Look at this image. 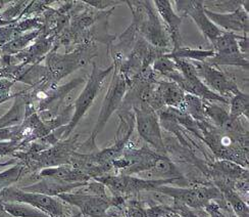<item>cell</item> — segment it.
Returning <instances> with one entry per match:
<instances>
[{
  "label": "cell",
  "instance_id": "6da1fadb",
  "mask_svg": "<svg viewBox=\"0 0 249 217\" xmlns=\"http://www.w3.org/2000/svg\"><path fill=\"white\" fill-rule=\"evenodd\" d=\"M98 55V48L94 42H84L77 45L74 50L65 55L56 51V47L46 56V69L48 88L57 85L58 82L81 68L88 66Z\"/></svg>",
  "mask_w": 249,
  "mask_h": 217
},
{
  "label": "cell",
  "instance_id": "7a4b0ae2",
  "mask_svg": "<svg viewBox=\"0 0 249 217\" xmlns=\"http://www.w3.org/2000/svg\"><path fill=\"white\" fill-rule=\"evenodd\" d=\"M138 34L154 47L172 50L171 41L153 1H126Z\"/></svg>",
  "mask_w": 249,
  "mask_h": 217
},
{
  "label": "cell",
  "instance_id": "3957f363",
  "mask_svg": "<svg viewBox=\"0 0 249 217\" xmlns=\"http://www.w3.org/2000/svg\"><path fill=\"white\" fill-rule=\"evenodd\" d=\"M113 66L110 65L107 69L99 68L95 63H92V71L84 88L82 89L79 97L75 99L72 105V115L70 123L65 126V132L62 139H67L74 129L78 126L80 121L84 118L86 113L94 104L102 85L105 84L107 78L112 74Z\"/></svg>",
  "mask_w": 249,
  "mask_h": 217
},
{
  "label": "cell",
  "instance_id": "277c9868",
  "mask_svg": "<svg viewBox=\"0 0 249 217\" xmlns=\"http://www.w3.org/2000/svg\"><path fill=\"white\" fill-rule=\"evenodd\" d=\"M122 107L131 108L134 112L135 128L137 129L140 138L157 153L161 155L167 154L158 113L148 105L139 100H123Z\"/></svg>",
  "mask_w": 249,
  "mask_h": 217
},
{
  "label": "cell",
  "instance_id": "5b68a950",
  "mask_svg": "<svg viewBox=\"0 0 249 217\" xmlns=\"http://www.w3.org/2000/svg\"><path fill=\"white\" fill-rule=\"evenodd\" d=\"M128 90L129 85L126 79L124 78V76L119 71L113 70L111 81L107 88V95L105 99H103L96 124L91 133V139L95 140L98 134L106 127L107 123L112 116V114L118 112L123 104V100L124 97H126Z\"/></svg>",
  "mask_w": 249,
  "mask_h": 217
},
{
  "label": "cell",
  "instance_id": "8992f818",
  "mask_svg": "<svg viewBox=\"0 0 249 217\" xmlns=\"http://www.w3.org/2000/svg\"><path fill=\"white\" fill-rule=\"evenodd\" d=\"M0 201L28 204L50 217H65L66 208L60 199L42 194L29 193L19 188L9 187L0 191Z\"/></svg>",
  "mask_w": 249,
  "mask_h": 217
},
{
  "label": "cell",
  "instance_id": "52a82bcc",
  "mask_svg": "<svg viewBox=\"0 0 249 217\" xmlns=\"http://www.w3.org/2000/svg\"><path fill=\"white\" fill-rule=\"evenodd\" d=\"M241 35L223 32L212 42L214 56L206 60L214 67H239L248 69V55L242 54L238 46V39Z\"/></svg>",
  "mask_w": 249,
  "mask_h": 217
},
{
  "label": "cell",
  "instance_id": "ba28073f",
  "mask_svg": "<svg viewBox=\"0 0 249 217\" xmlns=\"http://www.w3.org/2000/svg\"><path fill=\"white\" fill-rule=\"evenodd\" d=\"M196 70L197 76L203 84L214 94L229 100L235 94L240 90L234 79H232L220 68L214 67L206 61H192Z\"/></svg>",
  "mask_w": 249,
  "mask_h": 217
},
{
  "label": "cell",
  "instance_id": "9c48e42d",
  "mask_svg": "<svg viewBox=\"0 0 249 217\" xmlns=\"http://www.w3.org/2000/svg\"><path fill=\"white\" fill-rule=\"evenodd\" d=\"M101 184L107 187L113 194L118 196L134 195L140 192L155 191L161 185L172 183L176 180H149L140 178H134L131 175H102L95 178Z\"/></svg>",
  "mask_w": 249,
  "mask_h": 217
},
{
  "label": "cell",
  "instance_id": "30bf717a",
  "mask_svg": "<svg viewBox=\"0 0 249 217\" xmlns=\"http://www.w3.org/2000/svg\"><path fill=\"white\" fill-rule=\"evenodd\" d=\"M172 3L175 4V12L179 16H188L192 19L193 22L200 30V32L211 43L223 34V31L217 28L206 16L203 1H197V0L189 1V0H187V1H172Z\"/></svg>",
  "mask_w": 249,
  "mask_h": 217
},
{
  "label": "cell",
  "instance_id": "8fae6325",
  "mask_svg": "<svg viewBox=\"0 0 249 217\" xmlns=\"http://www.w3.org/2000/svg\"><path fill=\"white\" fill-rule=\"evenodd\" d=\"M186 94L175 82L165 79L157 80L149 107L158 112L165 107L182 109Z\"/></svg>",
  "mask_w": 249,
  "mask_h": 217
},
{
  "label": "cell",
  "instance_id": "7c38bea8",
  "mask_svg": "<svg viewBox=\"0 0 249 217\" xmlns=\"http://www.w3.org/2000/svg\"><path fill=\"white\" fill-rule=\"evenodd\" d=\"M155 191L171 196L179 202L194 208L206 205L212 199L217 198V196H219V192L213 188L176 189L167 187V185H161Z\"/></svg>",
  "mask_w": 249,
  "mask_h": 217
},
{
  "label": "cell",
  "instance_id": "4fadbf2b",
  "mask_svg": "<svg viewBox=\"0 0 249 217\" xmlns=\"http://www.w3.org/2000/svg\"><path fill=\"white\" fill-rule=\"evenodd\" d=\"M204 12L212 22L223 32L248 36L249 14L245 12L242 6L229 14H214L205 9Z\"/></svg>",
  "mask_w": 249,
  "mask_h": 217
},
{
  "label": "cell",
  "instance_id": "5bb4252c",
  "mask_svg": "<svg viewBox=\"0 0 249 217\" xmlns=\"http://www.w3.org/2000/svg\"><path fill=\"white\" fill-rule=\"evenodd\" d=\"M157 12L162 20L165 31L169 35L172 50L177 49L182 44L180 28L182 25L183 18L175 12L172 1L168 0H157L153 1Z\"/></svg>",
  "mask_w": 249,
  "mask_h": 217
},
{
  "label": "cell",
  "instance_id": "9a60e30c",
  "mask_svg": "<svg viewBox=\"0 0 249 217\" xmlns=\"http://www.w3.org/2000/svg\"><path fill=\"white\" fill-rule=\"evenodd\" d=\"M61 201H65L71 205L79 207L82 212L90 216H101L107 210L109 203L107 197L98 195H87L82 193H67L57 197Z\"/></svg>",
  "mask_w": 249,
  "mask_h": 217
},
{
  "label": "cell",
  "instance_id": "2e32d148",
  "mask_svg": "<svg viewBox=\"0 0 249 217\" xmlns=\"http://www.w3.org/2000/svg\"><path fill=\"white\" fill-rule=\"evenodd\" d=\"M55 45V38L47 37L44 35H39L27 48L22 53L13 57V63L15 60L18 64L24 66L39 65L46 56L53 49Z\"/></svg>",
  "mask_w": 249,
  "mask_h": 217
},
{
  "label": "cell",
  "instance_id": "e0dca14e",
  "mask_svg": "<svg viewBox=\"0 0 249 217\" xmlns=\"http://www.w3.org/2000/svg\"><path fill=\"white\" fill-rule=\"evenodd\" d=\"M86 183H69L65 181H60L53 178H41V180L27 185V187L19 188L23 191L29 193H36V194H42L49 197H58V196L67 193H71L78 188H83L87 184Z\"/></svg>",
  "mask_w": 249,
  "mask_h": 217
},
{
  "label": "cell",
  "instance_id": "ac0fdd59",
  "mask_svg": "<svg viewBox=\"0 0 249 217\" xmlns=\"http://www.w3.org/2000/svg\"><path fill=\"white\" fill-rule=\"evenodd\" d=\"M32 101L29 90L19 91L15 95L14 104L2 117H0V128L18 126L26 118L27 104Z\"/></svg>",
  "mask_w": 249,
  "mask_h": 217
},
{
  "label": "cell",
  "instance_id": "d6986e66",
  "mask_svg": "<svg viewBox=\"0 0 249 217\" xmlns=\"http://www.w3.org/2000/svg\"><path fill=\"white\" fill-rule=\"evenodd\" d=\"M39 177L53 178L69 183H86L90 179L87 174L75 167H72L70 164L44 168L40 171Z\"/></svg>",
  "mask_w": 249,
  "mask_h": 217
},
{
  "label": "cell",
  "instance_id": "ffe728a7",
  "mask_svg": "<svg viewBox=\"0 0 249 217\" xmlns=\"http://www.w3.org/2000/svg\"><path fill=\"white\" fill-rule=\"evenodd\" d=\"M40 35V30L31 31L24 34H20L13 38L12 40L0 47V57H15L22 53L35 39Z\"/></svg>",
  "mask_w": 249,
  "mask_h": 217
},
{
  "label": "cell",
  "instance_id": "44dd1931",
  "mask_svg": "<svg viewBox=\"0 0 249 217\" xmlns=\"http://www.w3.org/2000/svg\"><path fill=\"white\" fill-rule=\"evenodd\" d=\"M168 58L172 59H186L190 61H199L203 63L209 59L214 56L213 49H202V48H191L180 46L177 49L171 50L170 53L165 54Z\"/></svg>",
  "mask_w": 249,
  "mask_h": 217
},
{
  "label": "cell",
  "instance_id": "7402d4cb",
  "mask_svg": "<svg viewBox=\"0 0 249 217\" xmlns=\"http://www.w3.org/2000/svg\"><path fill=\"white\" fill-rule=\"evenodd\" d=\"M249 98L245 92L239 90L229 99V115L233 119H239L245 117L248 120Z\"/></svg>",
  "mask_w": 249,
  "mask_h": 217
},
{
  "label": "cell",
  "instance_id": "603a6c76",
  "mask_svg": "<svg viewBox=\"0 0 249 217\" xmlns=\"http://www.w3.org/2000/svg\"><path fill=\"white\" fill-rule=\"evenodd\" d=\"M181 110L185 111L196 122H203L209 120L204 112V101L197 97L186 94Z\"/></svg>",
  "mask_w": 249,
  "mask_h": 217
},
{
  "label": "cell",
  "instance_id": "cb8c5ba5",
  "mask_svg": "<svg viewBox=\"0 0 249 217\" xmlns=\"http://www.w3.org/2000/svg\"><path fill=\"white\" fill-rule=\"evenodd\" d=\"M5 211L12 217H50L32 206L18 202H3Z\"/></svg>",
  "mask_w": 249,
  "mask_h": 217
},
{
  "label": "cell",
  "instance_id": "d4e9b609",
  "mask_svg": "<svg viewBox=\"0 0 249 217\" xmlns=\"http://www.w3.org/2000/svg\"><path fill=\"white\" fill-rule=\"evenodd\" d=\"M243 4V0H206L203 7L207 12L214 14L233 13Z\"/></svg>",
  "mask_w": 249,
  "mask_h": 217
},
{
  "label": "cell",
  "instance_id": "484cf974",
  "mask_svg": "<svg viewBox=\"0 0 249 217\" xmlns=\"http://www.w3.org/2000/svg\"><path fill=\"white\" fill-rule=\"evenodd\" d=\"M24 169L25 166L23 164H18L0 173V191L13 187V184L22 177Z\"/></svg>",
  "mask_w": 249,
  "mask_h": 217
},
{
  "label": "cell",
  "instance_id": "4316f807",
  "mask_svg": "<svg viewBox=\"0 0 249 217\" xmlns=\"http://www.w3.org/2000/svg\"><path fill=\"white\" fill-rule=\"evenodd\" d=\"M151 68L155 74H160L163 77H165L168 74L177 70L176 69L174 59L168 58L165 55H162L155 59L153 61Z\"/></svg>",
  "mask_w": 249,
  "mask_h": 217
},
{
  "label": "cell",
  "instance_id": "83f0119b",
  "mask_svg": "<svg viewBox=\"0 0 249 217\" xmlns=\"http://www.w3.org/2000/svg\"><path fill=\"white\" fill-rule=\"evenodd\" d=\"M226 194L228 195V199H229L230 203L232 204L234 210L237 212V214L240 217H247L248 209H247V206L244 204V202L233 192L228 191Z\"/></svg>",
  "mask_w": 249,
  "mask_h": 217
},
{
  "label": "cell",
  "instance_id": "f1b7e54d",
  "mask_svg": "<svg viewBox=\"0 0 249 217\" xmlns=\"http://www.w3.org/2000/svg\"><path fill=\"white\" fill-rule=\"evenodd\" d=\"M15 83L16 81L12 79H0V105L15 98V95H10V90H12Z\"/></svg>",
  "mask_w": 249,
  "mask_h": 217
},
{
  "label": "cell",
  "instance_id": "f546056e",
  "mask_svg": "<svg viewBox=\"0 0 249 217\" xmlns=\"http://www.w3.org/2000/svg\"><path fill=\"white\" fill-rule=\"evenodd\" d=\"M85 3L92 8L99 10V12H106V10L116 8L118 5L124 2L115 1V0H94V1H85Z\"/></svg>",
  "mask_w": 249,
  "mask_h": 217
},
{
  "label": "cell",
  "instance_id": "4dcf8cb0",
  "mask_svg": "<svg viewBox=\"0 0 249 217\" xmlns=\"http://www.w3.org/2000/svg\"><path fill=\"white\" fill-rule=\"evenodd\" d=\"M22 148V143L18 141H0V156L15 154Z\"/></svg>",
  "mask_w": 249,
  "mask_h": 217
},
{
  "label": "cell",
  "instance_id": "1f68e13d",
  "mask_svg": "<svg viewBox=\"0 0 249 217\" xmlns=\"http://www.w3.org/2000/svg\"><path fill=\"white\" fill-rule=\"evenodd\" d=\"M238 46L242 54L248 55V36H240L238 39Z\"/></svg>",
  "mask_w": 249,
  "mask_h": 217
},
{
  "label": "cell",
  "instance_id": "d6a6232c",
  "mask_svg": "<svg viewBox=\"0 0 249 217\" xmlns=\"http://www.w3.org/2000/svg\"><path fill=\"white\" fill-rule=\"evenodd\" d=\"M0 217H12L5 211L2 201H0Z\"/></svg>",
  "mask_w": 249,
  "mask_h": 217
}]
</instances>
